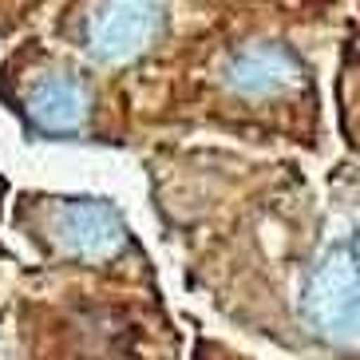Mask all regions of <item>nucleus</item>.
I'll return each instance as SVG.
<instances>
[{
  "instance_id": "obj_4",
  "label": "nucleus",
  "mask_w": 360,
  "mask_h": 360,
  "mask_svg": "<svg viewBox=\"0 0 360 360\" xmlns=\"http://www.w3.org/2000/svg\"><path fill=\"white\" fill-rule=\"evenodd\" d=\"M297 75H301V64L281 44H250L242 52H233V60L226 64V84L242 96H274L281 87L297 84Z\"/></svg>"
},
{
  "instance_id": "obj_2",
  "label": "nucleus",
  "mask_w": 360,
  "mask_h": 360,
  "mask_svg": "<svg viewBox=\"0 0 360 360\" xmlns=\"http://www.w3.org/2000/svg\"><path fill=\"white\" fill-rule=\"evenodd\" d=\"M159 28V0H107L87 28V48L96 60L119 64L150 44Z\"/></svg>"
},
{
  "instance_id": "obj_5",
  "label": "nucleus",
  "mask_w": 360,
  "mask_h": 360,
  "mask_svg": "<svg viewBox=\"0 0 360 360\" xmlns=\"http://www.w3.org/2000/svg\"><path fill=\"white\" fill-rule=\"evenodd\" d=\"M28 111H32L40 131L72 135V131L84 127V119H87V91L72 75H48V79L36 84L32 99H28Z\"/></svg>"
},
{
  "instance_id": "obj_3",
  "label": "nucleus",
  "mask_w": 360,
  "mask_h": 360,
  "mask_svg": "<svg viewBox=\"0 0 360 360\" xmlns=\"http://www.w3.org/2000/svg\"><path fill=\"white\" fill-rule=\"evenodd\" d=\"M52 230L79 257H111L123 245V238H127L119 214L107 202H96V198H72L64 206H56Z\"/></svg>"
},
{
  "instance_id": "obj_1",
  "label": "nucleus",
  "mask_w": 360,
  "mask_h": 360,
  "mask_svg": "<svg viewBox=\"0 0 360 360\" xmlns=\"http://www.w3.org/2000/svg\"><path fill=\"white\" fill-rule=\"evenodd\" d=\"M301 317L333 345H360V242H333L301 293Z\"/></svg>"
}]
</instances>
